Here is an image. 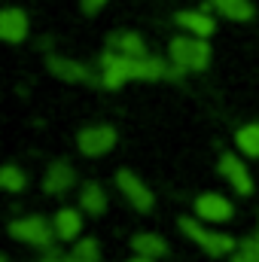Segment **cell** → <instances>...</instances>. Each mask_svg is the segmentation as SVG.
I'll list each match as a JSON object with an SVG mask.
<instances>
[{"instance_id":"obj_6","label":"cell","mask_w":259,"mask_h":262,"mask_svg":"<svg viewBox=\"0 0 259 262\" xmlns=\"http://www.w3.org/2000/svg\"><path fill=\"white\" fill-rule=\"evenodd\" d=\"M116 183H119L122 195L134 204V210H140V213H149V210H153V192H149L146 183L137 180L131 171H119V174H116Z\"/></svg>"},{"instance_id":"obj_11","label":"cell","mask_w":259,"mask_h":262,"mask_svg":"<svg viewBox=\"0 0 259 262\" xmlns=\"http://www.w3.org/2000/svg\"><path fill=\"white\" fill-rule=\"evenodd\" d=\"M73 171H70V165L67 162H55V165H49V171H46V180H43V189L49 192V195H61L67 192L70 186H73Z\"/></svg>"},{"instance_id":"obj_22","label":"cell","mask_w":259,"mask_h":262,"mask_svg":"<svg viewBox=\"0 0 259 262\" xmlns=\"http://www.w3.org/2000/svg\"><path fill=\"white\" fill-rule=\"evenodd\" d=\"M104 3H107V0H82V9H85V12L92 15V12H98V9H101Z\"/></svg>"},{"instance_id":"obj_24","label":"cell","mask_w":259,"mask_h":262,"mask_svg":"<svg viewBox=\"0 0 259 262\" xmlns=\"http://www.w3.org/2000/svg\"><path fill=\"white\" fill-rule=\"evenodd\" d=\"M43 262H61V259H55V256H49V259H43ZM67 262V259H64Z\"/></svg>"},{"instance_id":"obj_23","label":"cell","mask_w":259,"mask_h":262,"mask_svg":"<svg viewBox=\"0 0 259 262\" xmlns=\"http://www.w3.org/2000/svg\"><path fill=\"white\" fill-rule=\"evenodd\" d=\"M128 262H156V259H153V256H143V253H137V256H134V259H128Z\"/></svg>"},{"instance_id":"obj_14","label":"cell","mask_w":259,"mask_h":262,"mask_svg":"<svg viewBox=\"0 0 259 262\" xmlns=\"http://www.w3.org/2000/svg\"><path fill=\"white\" fill-rule=\"evenodd\" d=\"M110 49H113V52H122V55H134V58H143V55H146V46H143V40H140L134 31L113 34V37H110Z\"/></svg>"},{"instance_id":"obj_4","label":"cell","mask_w":259,"mask_h":262,"mask_svg":"<svg viewBox=\"0 0 259 262\" xmlns=\"http://www.w3.org/2000/svg\"><path fill=\"white\" fill-rule=\"evenodd\" d=\"M9 235L15 241H25V244L49 247L52 244V235H55V226L49 229V223L43 216H25V220H12L9 223Z\"/></svg>"},{"instance_id":"obj_21","label":"cell","mask_w":259,"mask_h":262,"mask_svg":"<svg viewBox=\"0 0 259 262\" xmlns=\"http://www.w3.org/2000/svg\"><path fill=\"white\" fill-rule=\"evenodd\" d=\"M232 262H259V238H247L241 250L232 256Z\"/></svg>"},{"instance_id":"obj_15","label":"cell","mask_w":259,"mask_h":262,"mask_svg":"<svg viewBox=\"0 0 259 262\" xmlns=\"http://www.w3.org/2000/svg\"><path fill=\"white\" fill-rule=\"evenodd\" d=\"M131 247H134V253H143V256H153V259H159V256H165V253H168L165 238H159V235H153V232L134 235Z\"/></svg>"},{"instance_id":"obj_17","label":"cell","mask_w":259,"mask_h":262,"mask_svg":"<svg viewBox=\"0 0 259 262\" xmlns=\"http://www.w3.org/2000/svg\"><path fill=\"white\" fill-rule=\"evenodd\" d=\"M79 204H82V210H89V213H104L107 210V195H104V189L98 186V183H85L82 186V195H79Z\"/></svg>"},{"instance_id":"obj_3","label":"cell","mask_w":259,"mask_h":262,"mask_svg":"<svg viewBox=\"0 0 259 262\" xmlns=\"http://www.w3.org/2000/svg\"><path fill=\"white\" fill-rule=\"evenodd\" d=\"M180 229H183L186 238H192L207 256H223V253H232V250H235V241H232L229 235H220V232L204 229L201 223H195L192 216H183V220H180Z\"/></svg>"},{"instance_id":"obj_5","label":"cell","mask_w":259,"mask_h":262,"mask_svg":"<svg viewBox=\"0 0 259 262\" xmlns=\"http://www.w3.org/2000/svg\"><path fill=\"white\" fill-rule=\"evenodd\" d=\"M76 143H79L82 156L95 159V156H104V152H110L116 146V131L110 128V125H89V128L79 131Z\"/></svg>"},{"instance_id":"obj_13","label":"cell","mask_w":259,"mask_h":262,"mask_svg":"<svg viewBox=\"0 0 259 262\" xmlns=\"http://www.w3.org/2000/svg\"><path fill=\"white\" fill-rule=\"evenodd\" d=\"M177 25L186 28L195 37H210V34H213V18H210L207 12H201V9H195V12L186 9V12H180V15H177Z\"/></svg>"},{"instance_id":"obj_18","label":"cell","mask_w":259,"mask_h":262,"mask_svg":"<svg viewBox=\"0 0 259 262\" xmlns=\"http://www.w3.org/2000/svg\"><path fill=\"white\" fill-rule=\"evenodd\" d=\"M67 262H101V247L95 238H82L73 244V250L64 256Z\"/></svg>"},{"instance_id":"obj_19","label":"cell","mask_w":259,"mask_h":262,"mask_svg":"<svg viewBox=\"0 0 259 262\" xmlns=\"http://www.w3.org/2000/svg\"><path fill=\"white\" fill-rule=\"evenodd\" d=\"M235 143H238V149L244 152V156H253L259 159V125H244V128H238L235 134Z\"/></svg>"},{"instance_id":"obj_9","label":"cell","mask_w":259,"mask_h":262,"mask_svg":"<svg viewBox=\"0 0 259 262\" xmlns=\"http://www.w3.org/2000/svg\"><path fill=\"white\" fill-rule=\"evenodd\" d=\"M0 37L6 43H21L28 37V15L15 6H6L0 12Z\"/></svg>"},{"instance_id":"obj_10","label":"cell","mask_w":259,"mask_h":262,"mask_svg":"<svg viewBox=\"0 0 259 262\" xmlns=\"http://www.w3.org/2000/svg\"><path fill=\"white\" fill-rule=\"evenodd\" d=\"M46 64H49V70H52L55 76H61L64 82H95L92 70H89L85 64H79V61H70V58L49 55V58H46Z\"/></svg>"},{"instance_id":"obj_7","label":"cell","mask_w":259,"mask_h":262,"mask_svg":"<svg viewBox=\"0 0 259 262\" xmlns=\"http://www.w3.org/2000/svg\"><path fill=\"white\" fill-rule=\"evenodd\" d=\"M195 213L201 220H210V223H226L232 216V201L223 198L220 192H204L195 198Z\"/></svg>"},{"instance_id":"obj_8","label":"cell","mask_w":259,"mask_h":262,"mask_svg":"<svg viewBox=\"0 0 259 262\" xmlns=\"http://www.w3.org/2000/svg\"><path fill=\"white\" fill-rule=\"evenodd\" d=\"M220 174L235 186V192H241V195H250L253 192V180H250V174H247V168H244V162L238 156L226 152L220 159Z\"/></svg>"},{"instance_id":"obj_25","label":"cell","mask_w":259,"mask_h":262,"mask_svg":"<svg viewBox=\"0 0 259 262\" xmlns=\"http://www.w3.org/2000/svg\"><path fill=\"white\" fill-rule=\"evenodd\" d=\"M256 238H259V235H256Z\"/></svg>"},{"instance_id":"obj_2","label":"cell","mask_w":259,"mask_h":262,"mask_svg":"<svg viewBox=\"0 0 259 262\" xmlns=\"http://www.w3.org/2000/svg\"><path fill=\"white\" fill-rule=\"evenodd\" d=\"M210 61L207 37H177L171 40V64L180 70H204Z\"/></svg>"},{"instance_id":"obj_12","label":"cell","mask_w":259,"mask_h":262,"mask_svg":"<svg viewBox=\"0 0 259 262\" xmlns=\"http://www.w3.org/2000/svg\"><path fill=\"white\" fill-rule=\"evenodd\" d=\"M52 226H55V238H61V241H73V238L82 232V216H79L73 207H64V210L55 213Z\"/></svg>"},{"instance_id":"obj_1","label":"cell","mask_w":259,"mask_h":262,"mask_svg":"<svg viewBox=\"0 0 259 262\" xmlns=\"http://www.w3.org/2000/svg\"><path fill=\"white\" fill-rule=\"evenodd\" d=\"M101 64H104L101 82L107 89H119L128 79H146L149 82V79H162V76L171 73L162 58H149V55L134 58V55H122V52H113V49L101 58Z\"/></svg>"},{"instance_id":"obj_16","label":"cell","mask_w":259,"mask_h":262,"mask_svg":"<svg viewBox=\"0 0 259 262\" xmlns=\"http://www.w3.org/2000/svg\"><path fill=\"white\" fill-rule=\"evenodd\" d=\"M210 6L220 9V12H223L226 18H232V21H247V18H253L250 0H210Z\"/></svg>"},{"instance_id":"obj_20","label":"cell","mask_w":259,"mask_h":262,"mask_svg":"<svg viewBox=\"0 0 259 262\" xmlns=\"http://www.w3.org/2000/svg\"><path fill=\"white\" fill-rule=\"evenodd\" d=\"M25 174L15 168V165H6V168H0V186L3 189H9V192H21L25 189Z\"/></svg>"}]
</instances>
